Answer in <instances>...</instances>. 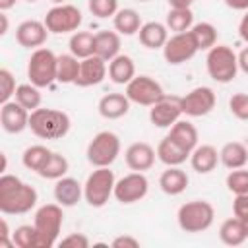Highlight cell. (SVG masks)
Wrapping results in <instances>:
<instances>
[{
  "mask_svg": "<svg viewBox=\"0 0 248 248\" xmlns=\"http://www.w3.org/2000/svg\"><path fill=\"white\" fill-rule=\"evenodd\" d=\"M223 2L231 10H238V12H246L248 10V0H223Z\"/></svg>",
  "mask_w": 248,
  "mask_h": 248,
  "instance_id": "cell-48",
  "label": "cell"
},
{
  "mask_svg": "<svg viewBox=\"0 0 248 248\" xmlns=\"http://www.w3.org/2000/svg\"><path fill=\"white\" fill-rule=\"evenodd\" d=\"M0 159H2V169H0V172L4 174V172H6V169H8V161H6V153H0Z\"/></svg>",
  "mask_w": 248,
  "mask_h": 248,
  "instance_id": "cell-53",
  "label": "cell"
},
{
  "mask_svg": "<svg viewBox=\"0 0 248 248\" xmlns=\"http://www.w3.org/2000/svg\"><path fill=\"white\" fill-rule=\"evenodd\" d=\"M120 33L116 31H99L95 33V54L107 62H110L114 56L120 54Z\"/></svg>",
  "mask_w": 248,
  "mask_h": 248,
  "instance_id": "cell-27",
  "label": "cell"
},
{
  "mask_svg": "<svg viewBox=\"0 0 248 248\" xmlns=\"http://www.w3.org/2000/svg\"><path fill=\"white\" fill-rule=\"evenodd\" d=\"M155 157L157 151L147 143V141H134L128 145L124 159L130 170H138V172H145L155 165Z\"/></svg>",
  "mask_w": 248,
  "mask_h": 248,
  "instance_id": "cell-17",
  "label": "cell"
},
{
  "mask_svg": "<svg viewBox=\"0 0 248 248\" xmlns=\"http://www.w3.org/2000/svg\"><path fill=\"white\" fill-rule=\"evenodd\" d=\"M64 223V213L60 203H45L35 211V231H37V248H52L58 242Z\"/></svg>",
  "mask_w": 248,
  "mask_h": 248,
  "instance_id": "cell-3",
  "label": "cell"
},
{
  "mask_svg": "<svg viewBox=\"0 0 248 248\" xmlns=\"http://www.w3.org/2000/svg\"><path fill=\"white\" fill-rule=\"evenodd\" d=\"M190 35L194 37V43L198 50H209L211 46L217 45V27L209 21H200L194 23L190 29Z\"/></svg>",
  "mask_w": 248,
  "mask_h": 248,
  "instance_id": "cell-32",
  "label": "cell"
},
{
  "mask_svg": "<svg viewBox=\"0 0 248 248\" xmlns=\"http://www.w3.org/2000/svg\"><path fill=\"white\" fill-rule=\"evenodd\" d=\"M147 190H149V180L143 172H130V174H124L120 180H116L114 184V198L116 202L124 203V205H130V203H136L140 200H143L147 196Z\"/></svg>",
  "mask_w": 248,
  "mask_h": 248,
  "instance_id": "cell-11",
  "label": "cell"
},
{
  "mask_svg": "<svg viewBox=\"0 0 248 248\" xmlns=\"http://www.w3.org/2000/svg\"><path fill=\"white\" fill-rule=\"evenodd\" d=\"M219 161L223 163V167H227L229 170L234 169H242L248 163V147L240 141H229L221 147L219 151Z\"/></svg>",
  "mask_w": 248,
  "mask_h": 248,
  "instance_id": "cell-28",
  "label": "cell"
},
{
  "mask_svg": "<svg viewBox=\"0 0 248 248\" xmlns=\"http://www.w3.org/2000/svg\"><path fill=\"white\" fill-rule=\"evenodd\" d=\"M52 4H64V0H50Z\"/></svg>",
  "mask_w": 248,
  "mask_h": 248,
  "instance_id": "cell-55",
  "label": "cell"
},
{
  "mask_svg": "<svg viewBox=\"0 0 248 248\" xmlns=\"http://www.w3.org/2000/svg\"><path fill=\"white\" fill-rule=\"evenodd\" d=\"M58 72V56L50 48H35L27 60V78L37 87H48L56 81Z\"/></svg>",
  "mask_w": 248,
  "mask_h": 248,
  "instance_id": "cell-7",
  "label": "cell"
},
{
  "mask_svg": "<svg viewBox=\"0 0 248 248\" xmlns=\"http://www.w3.org/2000/svg\"><path fill=\"white\" fill-rule=\"evenodd\" d=\"M110 244H112L114 248H138V246H140V240L134 238V236H130V234H120V236H116Z\"/></svg>",
  "mask_w": 248,
  "mask_h": 248,
  "instance_id": "cell-45",
  "label": "cell"
},
{
  "mask_svg": "<svg viewBox=\"0 0 248 248\" xmlns=\"http://www.w3.org/2000/svg\"><path fill=\"white\" fill-rule=\"evenodd\" d=\"M60 246L66 248H89V238L83 232H70L60 240Z\"/></svg>",
  "mask_w": 248,
  "mask_h": 248,
  "instance_id": "cell-43",
  "label": "cell"
},
{
  "mask_svg": "<svg viewBox=\"0 0 248 248\" xmlns=\"http://www.w3.org/2000/svg\"><path fill=\"white\" fill-rule=\"evenodd\" d=\"M87 6L89 12L99 19L114 17V14L118 12V0H89Z\"/></svg>",
  "mask_w": 248,
  "mask_h": 248,
  "instance_id": "cell-40",
  "label": "cell"
},
{
  "mask_svg": "<svg viewBox=\"0 0 248 248\" xmlns=\"http://www.w3.org/2000/svg\"><path fill=\"white\" fill-rule=\"evenodd\" d=\"M8 33V16L6 12L0 14V35H6Z\"/></svg>",
  "mask_w": 248,
  "mask_h": 248,
  "instance_id": "cell-51",
  "label": "cell"
},
{
  "mask_svg": "<svg viewBox=\"0 0 248 248\" xmlns=\"http://www.w3.org/2000/svg\"><path fill=\"white\" fill-rule=\"evenodd\" d=\"M108 78L116 85H128L136 78V64L128 54H118L108 62Z\"/></svg>",
  "mask_w": 248,
  "mask_h": 248,
  "instance_id": "cell-24",
  "label": "cell"
},
{
  "mask_svg": "<svg viewBox=\"0 0 248 248\" xmlns=\"http://www.w3.org/2000/svg\"><path fill=\"white\" fill-rule=\"evenodd\" d=\"M236 56H238V70L248 76V46H244Z\"/></svg>",
  "mask_w": 248,
  "mask_h": 248,
  "instance_id": "cell-46",
  "label": "cell"
},
{
  "mask_svg": "<svg viewBox=\"0 0 248 248\" xmlns=\"http://www.w3.org/2000/svg\"><path fill=\"white\" fill-rule=\"evenodd\" d=\"M108 74V66L107 60L99 58L97 54L83 58L81 66H79V76L76 79L78 87H91V85H99Z\"/></svg>",
  "mask_w": 248,
  "mask_h": 248,
  "instance_id": "cell-18",
  "label": "cell"
},
{
  "mask_svg": "<svg viewBox=\"0 0 248 248\" xmlns=\"http://www.w3.org/2000/svg\"><path fill=\"white\" fill-rule=\"evenodd\" d=\"M68 169H70L68 159H66L62 153L52 151V153H50V157H48V161H46V165H45V167H43V170L39 172V176L48 178V180H58V178L66 176Z\"/></svg>",
  "mask_w": 248,
  "mask_h": 248,
  "instance_id": "cell-37",
  "label": "cell"
},
{
  "mask_svg": "<svg viewBox=\"0 0 248 248\" xmlns=\"http://www.w3.org/2000/svg\"><path fill=\"white\" fill-rule=\"evenodd\" d=\"M25 2H39V0H25Z\"/></svg>",
  "mask_w": 248,
  "mask_h": 248,
  "instance_id": "cell-56",
  "label": "cell"
},
{
  "mask_svg": "<svg viewBox=\"0 0 248 248\" xmlns=\"http://www.w3.org/2000/svg\"><path fill=\"white\" fill-rule=\"evenodd\" d=\"M165 25L172 33H184L190 31L194 25V14L190 8H170L165 19Z\"/></svg>",
  "mask_w": 248,
  "mask_h": 248,
  "instance_id": "cell-33",
  "label": "cell"
},
{
  "mask_svg": "<svg viewBox=\"0 0 248 248\" xmlns=\"http://www.w3.org/2000/svg\"><path fill=\"white\" fill-rule=\"evenodd\" d=\"M238 35H240V39L248 45V10H246V14L242 16V19H240V23H238Z\"/></svg>",
  "mask_w": 248,
  "mask_h": 248,
  "instance_id": "cell-47",
  "label": "cell"
},
{
  "mask_svg": "<svg viewBox=\"0 0 248 248\" xmlns=\"http://www.w3.org/2000/svg\"><path fill=\"white\" fill-rule=\"evenodd\" d=\"M16 2L17 0H0V12H8L10 8L16 6Z\"/></svg>",
  "mask_w": 248,
  "mask_h": 248,
  "instance_id": "cell-52",
  "label": "cell"
},
{
  "mask_svg": "<svg viewBox=\"0 0 248 248\" xmlns=\"http://www.w3.org/2000/svg\"><path fill=\"white\" fill-rule=\"evenodd\" d=\"M43 21H45L48 33L64 35V33H76L78 27L81 25L83 17H81L79 8H76L72 4H54L46 12Z\"/></svg>",
  "mask_w": 248,
  "mask_h": 248,
  "instance_id": "cell-9",
  "label": "cell"
},
{
  "mask_svg": "<svg viewBox=\"0 0 248 248\" xmlns=\"http://www.w3.org/2000/svg\"><path fill=\"white\" fill-rule=\"evenodd\" d=\"M14 99H16L21 107H25L29 112H33L35 108L41 107V101H43V97H41V87L33 85L31 81H29V83H19L17 89H16Z\"/></svg>",
  "mask_w": 248,
  "mask_h": 248,
  "instance_id": "cell-36",
  "label": "cell"
},
{
  "mask_svg": "<svg viewBox=\"0 0 248 248\" xmlns=\"http://www.w3.org/2000/svg\"><path fill=\"white\" fill-rule=\"evenodd\" d=\"M172 141H176L180 147H184L186 151H194L196 149V145H198V130H196V126L190 122V120H176L170 128H169V134H167Z\"/></svg>",
  "mask_w": 248,
  "mask_h": 248,
  "instance_id": "cell-25",
  "label": "cell"
},
{
  "mask_svg": "<svg viewBox=\"0 0 248 248\" xmlns=\"http://www.w3.org/2000/svg\"><path fill=\"white\" fill-rule=\"evenodd\" d=\"M244 223V231H246V238H248V219L246 221H242Z\"/></svg>",
  "mask_w": 248,
  "mask_h": 248,
  "instance_id": "cell-54",
  "label": "cell"
},
{
  "mask_svg": "<svg viewBox=\"0 0 248 248\" xmlns=\"http://www.w3.org/2000/svg\"><path fill=\"white\" fill-rule=\"evenodd\" d=\"M170 8H190L194 4V0H167Z\"/></svg>",
  "mask_w": 248,
  "mask_h": 248,
  "instance_id": "cell-49",
  "label": "cell"
},
{
  "mask_svg": "<svg viewBox=\"0 0 248 248\" xmlns=\"http://www.w3.org/2000/svg\"><path fill=\"white\" fill-rule=\"evenodd\" d=\"M229 110L238 120H248V93H234L229 99Z\"/></svg>",
  "mask_w": 248,
  "mask_h": 248,
  "instance_id": "cell-42",
  "label": "cell"
},
{
  "mask_svg": "<svg viewBox=\"0 0 248 248\" xmlns=\"http://www.w3.org/2000/svg\"><path fill=\"white\" fill-rule=\"evenodd\" d=\"M157 159L167 165V167H180L182 163H186V159H190V151H186L184 147H180L176 141H172L169 136H165L159 145H157Z\"/></svg>",
  "mask_w": 248,
  "mask_h": 248,
  "instance_id": "cell-23",
  "label": "cell"
},
{
  "mask_svg": "<svg viewBox=\"0 0 248 248\" xmlns=\"http://www.w3.org/2000/svg\"><path fill=\"white\" fill-rule=\"evenodd\" d=\"M196 52H198V46H196L190 31L174 33L172 37H169V41L163 46V58L170 66H180L188 60H192Z\"/></svg>",
  "mask_w": 248,
  "mask_h": 248,
  "instance_id": "cell-13",
  "label": "cell"
},
{
  "mask_svg": "<svg viewBox=\"0 0 248 248\" xmlns=\"http://www.w3.org/2000/svg\"><path fill=\"white\" fill-rule=\"evenodd\" d=\"M16 78L8 68L0 70V103H8L16 95Z\"/></svg>",
  "mask_w": 248,
  "mask_h": 248,
  "instance_id": "cell-41",
  "label": "cell"
},
{
  "mask_svg": "<svg viewBox=\"0 0 248 248\" xmlns=\"http://www.w3.org/2000/svg\"><path fill=\"white\" fill-rule=\"evenodd\" d=\"M138 2H147V0H138Z\"/></svg>",
  "mask_w": 248,
  "mask_h": 248,
  "instance_id": "cell-57",
  "label": "cell"
},
{
  "mask_svg": "<svg viewBox=\"0 0 248 248\" xmlns=\"http://www.w3.org/2000/svg\"><path fill=\"white\" fill-rule=\"evenodd\" d=\"M72 120L58 108H35L29 114V130L41 140H60L70 132Z\"/></svg>",
  "mask_w": 248,
  "mask_h": 248,
  "instance_id": "cell-2",
  "label": "cell"
},
{
  "mask_svg": "<svg viewBox=\"0 0 248 248\" xmlns=\"http://www.w3.org/2000/svg\"><path fill=\"white\" fill-rule=\"evenodd\" d=\"M114 172L110 167H95L83 184V200L91 207H105L110 196H114Z\"/></svg>",
  "mask_w": 248,
  "mask_h": 248,
  "instance_id": "cell-6",
  "label": "cell"
},
{
  "mask_svg": "<svg viewBox=\"0 0 248 248\" xmlns=\"http://www.w3.org/2000/svg\"><path fill=\"white\" fill-rule=\"evenodd\" d=\"M50 153H52V151H50L48 147H45V145H31V147H27V149L23 151L21 163H23L25 169H29V170H33V172L39 174V172L43 170V167L46 165Z\"/></svg>",
  "mask_w": 248,
  "mask_h": 248,
  "instance_id": "cell-35",
  "label": "cell"
},
{
  "mask_svg": "<svg viewBox=\"0 0 248 248\" xmlns=\"http://www.w3.org/2000/svg\"><path fill=\"white\" fill-rule=\"evenodd\" d=\"M217 163H219V151L209 143L196 145V149L190 153V165L198 174L213 172Z\"/></svg>",
  "mask_w": 248,
  "mask_h": 248,
  "instance_id": "cell-22",
  "label": "cell"
},
{
  "mask_svg": "<svg viewBox=\"0 0 248 248\" xmlns=\"http://www.w3.org/2000/svg\"><path fill=\"white\" fill-rule=\"evenodd\" d=\"M138 37L145 48L157 50V48H163L165 43L169 41V27L161 21H147L140 27Z\"/></svg>",
  "mask_w": 248,
  "mask_h": 248,
  "instance_id": "cell-21",
  "label": "cell"
},
{
  "mask_svg": "<svg viewBox=\"0 0 248 248\" xmlns=\"http://www.w3.org/2000/svg\"><path fill=\"white\" fill-rule=\"evenodd\" d=\"M0 238H10V229H8V221L2 217L0 219Z\"/></svg>",
  "mask_w": 248,
  "mask_h": 248,
  "instance_id": "cell-50",
  "label": "cell"
},
{
  "mask_svg": "<svg viewBox=\"0 0 248 248\" xmlns=\"http://www.w3.org/2000/svg\"><path fill=\"white\" fill-rule=\"evenodd\" d=\"M79 66H81V60L76 58L72 52L70 54H60L58 56L56 81H60V83H76V79L79 76Z\"/></svg>",
  "mask_w": 248,
  "mask_h": 248,
  "instance_id": "cell-34",
  "label": "cell"
},
{
  "mask_svg": "<svg viewBox=\"0 0 248 248\" xmlns=\"http://www.w3.org/2000/svg\"><path fill=\"white\" fill-rule=\"evenodd\" d=\"M126 97L130 99V103H136V105H141V107H151L159 99L165 97V91H163V87L157 79H153L151 76L141 74V76H136L126 85Z\"/></svg>",
  "mask_w": 248,
  "mask_h": 248,
  "instance_id": "cell-10",
  "label": "cell"
},
{
  "mask_svg": "<svg viewBox=\"0 0 248 248\" xmlns=\"http://www.w3.org/2000/svg\"><path fill=\"white\" fill-rule=\"evenodd\" d=\"M205 68L213 81L217 83H229L238 74V56L236 52L227 45H215L207 50L205 56Z\"/></svg>",
  "mask_w": 248,
  "mask_h": 248,
  "instance_id": "cell-5",
  "label": "cell"
},
{
  "mask_svg": "<svg viewBox=\"0 0 248 248\" xmlns=\"http://www.w3.org/2000/svg\"><path fill=\"white\" fill-rule=\"evenodd\" d=\"M188 174L180 167H167V170L161 172L159 176V188L167 196H178L188 188Z\"/></svg>",
  "mask_w": 248,
  "mask_h": 248,
  "instance_id": "cell-26",
  "label": "cell"
},
{
  "mask_svg": "<svg viewBox=\"0 0 248 248\" xmlns=\"http://www.w3.org/2000/svg\"><path fill=\"white\" fill-rule=\"evenodd\" d=\"M217 97L215 91L207 85H200L194 87L192 91H188L184 97H180V107H182V114L198 118V116H205L215 108Z\"/></svg>",
  "mask_w": 248,
  "mask_h": 248,
  "instance_id": "cell-12",
  "label": "cell"
},
{
  "mask_svg": "<svg viewBox=\"0 0 248 248\" xmlns=\"http://www.w3.org/2000/svg\"><path fill=\"white\" fill-rule=\"evenodd\" d=\"M14 244L17 248H37V231L35 225H19L12 232Z\"/></svg>",
  "mask_w": 248,
  "mask_h": 248,
  "instance_id": "cell-38",
  "label": "cell"
},
{
  "mask_svg": "<svg viewBox=\"0 0 248 248\" xmlns=\"http://www.w3.org/2000/svg\"><path fill=\"white\" fill-rule=\"evenodd\" d=\"M97 110L107 120L122 118L130 110V99L126 97V93H107L99 99Z\"/></svg>",
  "mask_w": 248,
  "mask_h": 248,
  "instance_id": "cell-20",
  "label": "cell"
},
{
  "mask_svg": "<svg viewBox=\"0 0 248 248\" xmlns=\"http://www.w3.org/2000/svg\"><path fill=\"white\" fill-rule=\"evenodd\" d=\"M225 184L234 196L236 194H248V170H244V167L231 170L225 178Z\"/></svg>",
  "mask_w": 248,
  "mask_h": 248,
  "instance_id": "cell-39",
  "label": "cell"
},
{
  "mask_svg": "<svg viewBox=\"0 0 248 248\" xmlns=\"http://www.w3.org/2000/svg\"><path fill=\"white\" fill-rule=\"evenodd\" d=\"M182 116V107H180V97L174 95H165L159 99L155 105L149 107V122L157 128H170L176 120Z\"/></svg>",
  "mask_w": 248,
  "mask_h": 248,
  "instance_id": "cell-14",
  "label": "cell"
},
{
  "mask_svg": "<svg viewBox=\"0 0 248 248\" xmlns=\"http://www.w3.org/2000/svg\"><path fill=\"white\" fill-rule=\"evenodd\" d=\"M85 155L93 167H110L120 155V138L110 130H103L93 136Z\"/></svg>",
  "mask_w": 248,
  "mask_h": 248,
  "instance_id": "cell-8",
  "label": "cell"
},
{
  "mask_svg": "<svg viewBox=\"0 0 248 248\" xmlns=\"http://www.w3.org/2000/svg\"><path fill=\"white\" fill-rule=\"evenodd\" d=\"M112 25H114V31H116V33L130 37V35H136L143 23H141L140 14H138L134 8H122V10H118V12L114 14Z\"/></svg>",
  "mask_w": 248,
  "mask_h": 248,
  "instance_id": "cell-29",
  "label": "cell"
},
{
  "mask_svg": "<svg viewBox=\"0 0 248 248\" xmlns=\"http://www.w3.org/2000/svg\"><path fill=\"white\" fill-rule=\"evenodd\" d=\"M219 238L223 244L227 246H240L246 242V231H244V223L238 217H231L225 219L219 227Z\"/></svg>",
  "mask_w": 248,
  "mask_h": 248,
  "instance_id": "cell-30",
  "label": "cell"
},
{
  "mask_svg": "<svg viewBox=\"0 0 248 248\" xmlns=\"http://www.w3.org/2000/svg\"><path fill=\"white\" fill-rule=\"evenodd\" d=\"M215 209L207 200H192L178 207L176 221L184 232H203L213 225Z\"/></svg>",
  "mask_w": 248,
  "mask_h": 248,
  "instance_id": "cell-4",
  "label": "cell"
},
{
  "mask_svg": "<svg viewBox=\"0 0 248 248\" xmlns=\"http://www.w3.org/2000/svg\"><path fill=\"white\" fill-rule=\"evenodd\" d=\"M37 190L19 180L16 174L4 172L0 176V211L4 215H23L37 205Z\"/></svg>",
  "mask_w": 248,
  "mask_h": 248,
  "instance_id": "cell-1",
  "label": "cell"
},
{
  "mask_svg": "<svg viewBox=\"0 0 248 248\" xmlns=\"http://www.w3.org/2000/svg\"><path fill=\"white\" fill-rule=\"evenodd\" d=\"M48 29L45 21L39 19H25L16 27V41L23 48H41L46 43Z\"/></svg>",
  "mask_w": 248,
  "mask_h": 248,
  "instance_id": "cell-16",
  "label": "cell"
},
{
  "mask_svg": "<svg viewBox=\"0 0 248 248\" xmlns=\"http://www.w3.org/2000/svg\"><path fill=\"white\" fill-rule=\"evenodd\" d=\"M68 46L76 58H79V60L89 58L95 54V35L89 31H76V33H72Z\"/></svg>",
  "mask_w": 248,
  "mask_h": 248,
  "instance_id": "cell-31",
  "label": "cell"
},
{
  "mask_svg": "<svg viewBox=\"0 0 248 248\" xmlns=\"http://www.w3.org/2000/svg\"><path fill=\"white\" fill-rule=\"evenodd\" d=\"M29 110L21 107L16 99L2 103L0 107V124L2 130L8 134H21L25 128H29Z\"/></svg>",
  "mask_w": 248,
  "mask_h": 248,
  "instance_id": "cell-15",
  "label": "cell"
},
{
  "mask_svg": "<svg viewBox=\"0 0 248 248\" xmlns=\"http://www.w3.org/2000/svg\"><path fill=\"white\" fill-rule=\"evenodd\" d=\"M232 213L240 221L248 219V194H236L232 200Z\"/></svg>",
  "mask_w": 248,
  "mask_h": 248,
  "instance_id": "cell-44",
  "label": "cell"
},
{
  "mask_svg": "<svg viewBox=\"0 0 248 248\" xmlns=\"http://www.w3.org/2000/svg\"><path fill=\"white\" fill-rule=\"evenodd\" d=\"M83 198V184L72 176H62L54 184V200L62 207H74Z\"/></svg>",
  "mask_w": 248,
  "mask_h": 248,
  "instance_id": "cell-19",
  "label": "cell"
}]
</instances>
